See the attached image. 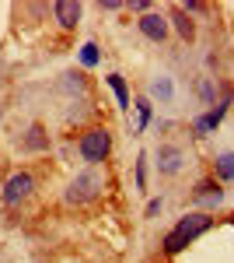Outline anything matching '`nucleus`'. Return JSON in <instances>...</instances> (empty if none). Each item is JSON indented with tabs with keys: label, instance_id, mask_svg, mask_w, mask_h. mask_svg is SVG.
<instances>
[{
	"label": "nucleus",
	"instance_id": "nucleus-7",
	"mask_svg": "<svg viewBox=\"0 0 234 263\" xmlns=\"http://www.w3.org/2000/svg\"><path fill=\"white\" fill-rule=\"evenodd\" d=\"M182 165H185V155H182L178 144H157V168H161V176H178Z\"/></svg>",
	"mask_w": 234,
	"mask_h": 263
},
{
	"label": "nucleus",
	"instance_id": "nucleus-11",
	"mask_svg": "<svg viewBox=\"0 0 234 263\" xmlns=\"http://www.w3.org/2000/svg\"><path fill=\"white\" fill-rule=\"evenodd\" d=\"M214 179L217 182H234V151H217V158H214Z\"/></svg>",
	"mask_w": 234,
	"mask_h": 263
},
{
	"label": "nucleus",
	"instance_id": "nucleus-2",
	"mask_svg": "<svg viewBox=\"0 0 234 263\" xmlns=\"http://www.w3.org/2000/svg\"><path fill=\"white\" fill-rule=\"evenodd\" d=\"M109 151H112V130H109V126H88V130L80 134L77 155L88 162V168L101 165L109 158Z\"/></svg>",
	"mask_w": 234,
	"mask_h": 263
},
{
	"label": "nucleus",
	"instance_id": "nucleus-21",
	"mask_svg": "<svg viewBox=\"0 0 234 263\" xmlns=\"http://www.w3.org/2000/svg\"><path fill=\"white\" fill-rule=\"evenodd\" d=\"M98 7H101V11H122L126 4H122V0H101Z\"/></svg>",
	"mask_w": 234,
	"mask_h": 263
},
{
	"label": "nucleus",
	"instance_id": "nucleus-10",
	"mask_svg": "<svg viewBox=\"0 0 234 263\" xmlns=\"http://www.w3.org/2000/svg\"><path fill=\"white\" fill-rule=\"evenodd\" d=\"M168 25H175V32H178V35H182L185 42H193V39H196V21L189 18V14H185L178 4L172 7V14H168Z\"/></svg>",
	"mask_w": 234,
	"mask_h": 263
},
{
	"label": "nucleus",
	"instance_id": "nucleus-13",
	"mask_svg": "<svg viewBox=\"0 0 234 263\" xmlns=\"http://www.w3.org/2000/svg\"><path fill=\"white\" fill-rule=\"evenodd\" d=\"M105 84L112 88V95H116L119 109L126 112V109H130V84H126V78H122V74H109V78H105Z\"/></svg>",
	"mask_w": 234,
	"mask_h": 263
},
{
	"label": "nucleus",
	"instance_id": "nucleus-24",
	"mask_svg": "<svg viewBox=\"0 0 234 263\" xmlns=\"http://www.w3.org/2000/svg\"><path fill=\"white\" fill-rule=\"evenodd\" d=\"M0 116H4V112H0Z\"/></svg>",
	"mask_w": 234,
	"mask_h": 263
},
{
	"label": "nucleus",
	"instance_id": "nucleus-1",
	"mask_svg": "<svg viewBox=\"0 0 234 263\" xmlns=\"http://www.w3.org/2000/svg\"><path fill=\"white\" fill-rule=\"evenodd\" d=\"M210 228H214V214H210V211H193V214H185V218L164 235L161 246H164L168 256H178L185 246H193L196 239H199L203 232H210Z\"/></svg>",
	"mask_w": 234,
	"mask_h": 263
},
{
	"label": "nucleus",
	"instance_id": "nucleus-9",
	"mask_svg": "<svg viewBox=\"0 0 234 263\" xmlns=\"http://www.w3.org/2000/svg\"><path fill=\"white\" fill-rule=\"evenodd\" d=\"M53 18H56V25L63 28V32L77 28V21H80V4H74V0H56V4H53Z\"/></svg>",
	"mask_w": 234,
	"mask_h": 263
},
{
	"label": "nucleus",
	"instance_id": "nucleus-15",
	"mask_svg": "<svg viewBox=\"0 0 234 263\" xmlns=\"http://www.w3.org/2000/svg\"><path fill=\"white\" fill-rule=\"evenodd\" d=\"M77 57H80V67H98V60H101V53H98L95 42H84Z\"/></svg>",
	"mask_w": 234,
	"mask_h": 263
},
{
	"label": "nucleus",
	"instance_id": "nucleus-3",
	"mask_svg": "<svg viewBox=\"0 0 234 263\" xmlns=\"http://www.w3.org/2000/svg\"><path fill=\"white\" fill-rule=\"evenodd\" d=\"M101 190H105V176L98 168H84V172L74 176L70 190H67V200L70 203H91V200H98Z\"/></svg>",
	"mask_w": 234,
	"mask_h": 263
},
{
	"label": "nucleus",
	"instance_id": "nucleus-5",
	"mask_svg": "<svg viewBox=\"0 0 234 263\" xmlns=\"http://www.w3.org/2000/svg\"><path fill=\"white\" fill-rule=\"evenodd\" d=\"M227 109H231V95H227L224 102H217L214 109H206L203 116H196L193 120V137H210V134H217V126L224 123Z\"/></svg>",
	"mask_w": 234,
	"mask_h": 263
},
{
	"label": "nucleus",
	"instance_id": "nucleus-12",
	"mask_svg": "<svg viewBox=\"0 0 234 263\" xmlns=\"http://www.w3.org/2000/svg\"><path fill=\"white\" fill-rule=\"evenodd\" d=\"M21 147H25V151H49V134L35 123V126H28V134H25Z\"/></svg>",
	"mask_w": 234,
	"mask_h": 263
},
{
	"label": "nucleus",
	"instance_id": "nucleus-22",
	"mask_svg": "<svg viewBox=\"0 0 234 263\" xmlns=\"http://www.w3.org/2000/svg\"><path fill=\"white\" fill-rule=\"evenodd\" d=\"M126 7H133L137 14H147V11H151V4H147V0H133V4H126Z\"/></svg>",
	"mask_w": 234,
	"mask_h": 263
},
{
	"label": "nucleus",
	"instance_id": "nucleus-6",
	"mask_svg": "<svg viewBox=\"0 0 234 263\" xmlns=\"http://www.w3.org/2000/svg\"><path fill=\"white\" fill-rule=\"evenodd\" d=\"M140 35L151 42H164L168 39V32H172V25H168V14H157V11H147V14H140L137 21Z\"/></svg>",
	"mask_w": 234,
	"mask_h": 263
},
{
	"label": "nucleus",
	"instance_id": "nucleus-20",
	"mask_svg": "<svg viewBox=\"0 0 234 263\" xmlns=\"http://www.w3.org/2000/svg\"><path fill=\"white\" fill-rule=\"evenodd\" d=\"M185 14H206L210 11V4H203V0H185V4H178Z\"/></svg>",
	"mask_w": 234,
	"mask_h": 263
},
{
	"label": "nucleus",
	"instance_id": "nucleus-8",
	"mask_svg": "<svg viewBox=\"0 0 234 263\" xmlns=\"http://www.w3.org/2000/svg\"><path fill=\"white\" fill-rule=\"evenodd\" d=\"M193 200L203 203V207H220L224 203V190H220L217 179H199L193 186Z\"/></svg>",
	"mask_w": 234,
	"mask_h": 263
},
{
	"label": "nucleus",
	"instance_id": "nucleus-18",
	"mask_svg": "<svg viewBox=\"0 0 234 263\" xmlns=\"http://www.w3.org/2000/svg\"><path fill=\"white\" fill-rule=\"evenodd\" d=\"M199 99H203V105H217V84H214V78H203V81H199Z\"/></svg>",
	"mask_w": 234,
	"mask_h": 263
},
{
	"label": "nucleus",
	"instance_id": "nucleus-19",
	"mask_svg": "<svg viewBox=\"0 0 234 263\" xmlns=\"http://www.w3.org/2000/svg\"><path fill=\"white\" fill-rule=\"evenodd\" d=\"M137 190H140V193L147 190V155H140V158H137Z\"/></svg>",
	"mask_w": 234,
	"mask_h": 263
},
{
	"label": "nucleus",
	"instance_id": "nucleus-4",
	"mask_svg": "<svg viewBox=\"0 0 234 263\" xmlns=\"http://www.w3.org/2000/svg\"><path fill=\"white\" fill-rule=\"evenodd\" d=\"M32 193H35V176H32V172H14L11 179L4 182L0 200H4V207H21Z\"/></svg>",
	"mask_w": 234,
	"mask_h": 263
},
{
	"label": "nucleus",
	"instance_id": "nucleus-14",
	"mask_svg": "<svg viewBox=\"0 0 234 263\" xmlns=\"http://www.w3.org/2000/svg\"><path fill=\"white\" fill-rule=\"evenodd\" d=\"M151 95H154V99H161V102H172V95H175L172 78H164V74H161V78H154V81H151Z\"/></svg>",
	"mask_w": 234,
	"mask_h": 263
},
{
	"label": "nucleus",
	"instance_id": "nucleus-23",
	"mask_svg": "<svg viewBox=\"0 0 234 263\" xmlns=\"http://www.w3.org/2000/svg\"><path fill=\"white\" fill-rule=\"evenodd\" d=\"M143 214H147V218H157V214H161V200H151V203H147V211H143Z\"/></svg>",
	"mask_w": 234,
	"mask_h": 263
},
{
	"label": "nucleus",
	"instance_id": "nucleus-17",
	"mask_svg": "<svg viewBox=\"0 0 234 263\" xmlns=\"http://www.w3.org/2000/svg\"><path fill=\"white\" fill-rule=\"evenodd\" d=\"M137 112H140V120H137V130H133V134H143V130L151 126V112H154V109H151V99H140Z\"/></svg>",
	"mask_w": 234,
	"mask_h": 263
},
{
	"label": "nucleus",
	"instance_id": "nucleus-16",
	"mask_svg": "<svg viewBox=\"0 0 234 263\" xmlns=\"http://www.w3.org/2000/svg\"><path fill=\"white\" fill-rule=\"evenodd\" d=\"M59 84H63V91H77V95L84 91V88H88V81H84V74H77V70L63 74V81H59Z\"/></svg>",
	"mask_w": 234,
	"mask_h": 263
}]
</instances>
